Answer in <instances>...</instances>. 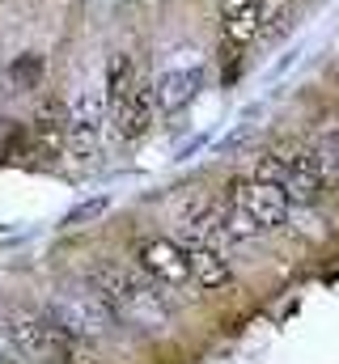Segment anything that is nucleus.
<instances>
[{
    "label": "nucleus",
    "instance_id": "obj_1",
    "mask_svg": "<svg viewBox=\"0 0 339 364\" xmlns=\"http://www.w3.org/2000/svg\"><path fill=\"white\" fill-rule=\"evenodd\" d=\"M85 284L119 314V322L140 326L149 335L170 326V301L162 292V284L149 272H132V267H119V263H98V267L85 272Z\"/></svg>",
    "mask_w": 339,
    "mask_h": 364
},
{
    "label": "nucleus",
    "instance_id": "obj_2",
    "mask_svg": "<svg viewBox=\"0 0 339 364\" xmlns=\"http://www.w3.org/2000/svg\"><path fill=\"white\" fill-rule=\"evenodd\" d=\"M254 174L276 182V186H284L293 203H318L335 186L331 174H327V166H323V157H318V149L314 144H293V140L271 144L254 161Z\"/></svg>",
    "mask_w": 339,
    "mask_h": 364
},
{
    "label": "nucleus",
    "instance_id": "obj_3",
    "mask_svg": "<svg viewBox=\"0 0 339 364\" xmlns=\"http://www.w3.org/2000/svg\"><path fill=\"white\" fill-rule=\"evenodd\" d=\"M47 314L56 318L60 331H68L77 343H98V339H110L115 335V322L119 314L89 288V292H56L47 301Z\"/></svg>",
    "mask_w": 339,
    "mask_h": 364
},
{
    "label": "nucleus",
    "instance_id": "obj_4",
    "mask_svg": "<svg viewBox=\"0 0 339 364\" xmlns=\"http://www.w3.org/2000/svg\"><path fill=\"white\" fill-rule=\"evenodd\" d=\"M225 195L238 199V203L251 212L263 233L288 229V220H293V199H288V191L276 186V182H267V178H259V174H251V178H234L229 186H225Z\"/></svg>",
    "mask_w": 339,
    "mask_h": 364
},
{
    "label": "nucleus",
    "instance_id": "obj_5",
    "mask_svg": "<svg viewBox=\"0 0 339 364\" xmlns=\"http://www.w3.org/2000/svg\"><path fill=\"white\" fill-rule=\"evenodd\" d=\"M204 60H199V51H191V47H182L178 51V60H170L166 68L157 73V81H153V93H157V110L162 114H178V110H187L199 93H204Z\"/></svg>",
    "mask_w": 339,
    "mask_h": 364
},
{
    "label": "nucleus",
    "instance_id": "obj_6",
    "mask_svg": "<svg viewBox=\"0 0 339 364\" xmlns=\"http://www.w3.org/2000/svg\"><path fill=\"white\" fill-rule=\"evenodd\" d=\"M106 119H110V102H106V93H93V90L77 93V97L68 102V110H64L68 149H73V153H81V157H85V153H93V149H98V140H102Z\"/></svg>",
    "mask_w": 339,
    "mask_h": 364
},
{
    "label": "nucleus",
    "instance_id": "obj_7",
    "mask_svg": "<svg viewBox=\"0 0 339 364\" xmlns=\"http://www.w3.org/2000/svg\"><path fill=\"white\" fill-rule=\"evenodd\" d=\"M136 267L149 272L157 284H166V288H187V284H195L191 263H187V246H182V242H170V237H145V242L136 246Z\"/></svg>",
    "mask_w": 339,
    "mask_h": 364
},
{
    "label": "nucleus",
    "instance_id": "obj_8",
    "mask_svg": "<svg viewBox=\"0 0 339 364\" xmlns=\"http://www.w3.org/2000/svg\"><path fill=\"white\" fill-rule=\"evenodd\" d=\"M153 114H157V93H153V81H145V77L123 102L110 106V123H115L119 140H140L153 127Z\"/></svg>",
    "mask_w": 339,
    "mask_h": 364
},
{
    "label": "nucleus",
    "instance_id": "obj_9",
    "mask_svg": "<svg viewBox=\"0 0 339 364\" xmlns=\"http://www.w3.org/2000/svg\"><path fill=\"white\" fill-rule=\"evenodd\" d=\"M182 246H187L191 275H195V284H199L204 292H217V288H229V284H234V267H229V259L221 255V246H212V242H204V237H187Z\"/></svg>",
    "mask_w": 339,
    "mask_h": 364
},
{
    "label": "nucleus",
    "instance_id": "obj_10",
    "mask_svg": "<svg viewBox=\"0 0 339 364\" xmlns=\"http://www.w3.org/2000/svg\"><path fill=\"white\" fill-rule=\"evenodd\" d=\"M217 13H221V30H225V38H229L238 51L259 38L263 0H217Z\"/></svg>",
    "mask_w": 339,
    "mask_h": 364
},
{
    "label": "nucleus",
    "instance_id": "obj_11",
    "mask_svg": "<svg viewBox=\"0 0 339 364\" xmlns=\"http://www.w3.org/2000/svg\"><path fill=\"white\" fill-rule=\"evenodd\" d=\"M136 81H140V68H136V60L132 55H110V64H106V102L115 106V102H123L127 93L136 90Z\"/></svg>",
    "mask_w": 339,
    "mask_h": 364
},
{
    "label": "nucleus",
    "instance_id": "obj_12",
    "mask_svg": "<svg viewBox=\"0 0 339 364\" xmlns=\"http://www.w3.org/2000/svg\"><path fill=\"white\" fill-rule=\"evenodd\" d=\"M288 30H293V4H288V0H263L259 38H263V43H280Z\"/></svg>",
    "mask_w": 339,
    "mask_h": 364
},
{
    "label": "nucleus",
    "instance_id": "obj_13",
    "mask_svg": "<svg viewBox=\"0 0 339 364\" xmlns=\"http://www.w3.org/2000/svg\"><path fill=\"white\" fill-rule=\"evenodd\" d=\"M9 81H13L17 93L34 90V85L43 81V55H38V51H21V55L9 64Z\"/></svg>",
    "mask_w": 339,
    "mask_h": 364
},
{
    "label": "nucleus",
    "instance_id": "obj_14",
    "mask_svg": "<svg viewBox=\"0 0 339 364\" xmlns=\"http://www.w3.org/2000/svg\"><path fill=\"white\" fill-rule=\"evenodd\" d=\"M310 144L318 149V157H323V166H327L331 182L339 186V123H335V127H323V132H314V136H310Z\"/></svg>",
    "mask_w": 339,
    "mask_h": 364
},
{
    "label": "nucleus",
    "instance_id": "obj_15",
    "mask_svg": "<svg viewBox=\"0 0 339 364\" xmlns=\"http://www.w3.org/2000/svg\"><path fill=\"white\" fill-rule=\"evenodd\" d=\"M0 364H21V360H13V356H0Z\"/></svg>",
    "mask_w": 339,
    "mask_h": 364
},
{
    "label": "nucleus",
    "instance_id": "obj_16",
    "mask_svg": "<svg viewBox=\"0 0 339 364\" xmlns=\"http://www.w3.org/2000/svg\"><path fill=\"white\" fill-rule=\"evenodd\" d=\"M335 114H339V102H335Z\"/></svg>",
    "mask_w": 339,
    "mask_h": 364
}]
</instances>
